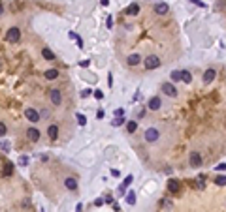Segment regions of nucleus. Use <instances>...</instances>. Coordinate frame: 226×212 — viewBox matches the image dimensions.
<instances>
[{
    "mask_svg": "<svg viewBox=\"0 0 226 212\" xmlns=\"http://www.w3.org/2000/svg\"><path fill=\"white\" fill-rule=\"evenodd\" d=\"M160 90H162L166 96H170V98H175V96H177V88H175L173 83H162Z\"/></svg>",
    "mask_w": 226,
    "mask_h": 212,
    "instance_id": "7ed1b4c3",
    "label": "nucleus"
},
{
    "mask_svg": "<svg viewBox=\"0 0 226 212\" xmlns=\"http://www.w3.org/2000/svg\"><path fill=\"white\" fill-rule=\"evenodd\" d=\"M215 169H217V171H226V163H218Z\"/></svg>",
    "mask_w": 226,
    "mask_h": 212,
    "instance_id": "f704fd0d",
    "label": "nucleus"
},
{
    "mask_svg": "<svg viewBox=\"0 0 226 212\" xmlns=\"http://www.w3.org/2000/svg\"><path fill=\"white\" fill-rule=\"evenodd\" d=\"M64 186H66L68 190H77V180L72 178V176H68V178L64 180Z\"/></svg>",
    "mask_w": 226,
    "mask_h": 212,
    "instance_id": "ddd939ff",
    "label": "nucleus"
},
{
    "mask_svg": "<svg viewBox=\"0 0 226 212\" xmlns=\"http://www.w3.org/2000/svg\"><path fill=\"white\" fill-rule=\"evenodd\" d=\"M6 38H8L10 43H17V41L21 40V30L17 26H13V28H10V30L6 32Z\"/></svg>",
    "mask_w": 226,
    "mask_h": 212,
    "instance_id": "f03ea898",
    "label": "nucleus"
},
{
    "mask_svg": "<svg viewBox=\"0 0 226 212\" xmlns=\"http://www.w3.org/2000/svg\"><path fill=\"white\" fill-rule=\"evenodd\" d=\"M181 81L190 83V81H192V73H190V72H187V69H185V72H181Z\"/></svg>",
    "mask_w": 226,
    "mask_h": 212,
    "instance_id": "6ab92c4d",
    "label": "nucleus"
},
{
    "mask_svg": "<svg viewBox=\"0 0 226 212\" xmlns=\"http://www.w3.org/2000/svg\"><path fill=\"white\" fill-rule=\"evenodd\" d=\"M126 130H128V133H134L138 130V122H134V120H130L128 124H126Z\"/></svg>",
    "mask_w": 226,
    "mask_h": 212,
    "instance_id": "412c9836",
    "label": "nucleus"
},
{
    "mask_svg": "<svg viewBox=\"0 0 226 212\" xmlns=\"http://www.w3.org/2000/svg\"><path fill=\"white\" fill-rule=\"evenodd\" d=\"M0 148H4V150H10V143H6V141H2V143H0Z\"/></svg>",
    "mask_w": 226,
    "mask_h": 212,
    "instance_id": "473e14b6",
    "label": "nucleus"
},
{
    "mask_svg": "<svg viewBox=\"0 0 226 212\" xmlns=\"http://www.w3.org/2000/svg\"><path fill=\"white\" fill-rule=\"evenodd\" d=\"M47 133H49V137H51V139H56V137H59V128H56L55 124H51L47 128Z\"/></svg>",
    "mask_w": 226,
    "mask_h": 212,
    "instance_id": "4468645a",
    "label": "nucleus"
},
{
    "mask_svg": "<svg viewBox=\"0 0 226 212\" xmlns=\"http://www.w3.org/2000/svg\"><path fill=\"white\" fill-rule=\"evenodd\" d=\"M126 203L128 205H136V193L134 192H128V195H126Z\"/></svg>",
    "mask_w": 226,
    "mask_h": 212,
    "instance_id": "4be33fe9",
    "label": "nucleus"
},
{
    "mask_svg": "<svg viewBox=\"0 0 226 212\" xmlns=\"http://www.w3.org/2000/svg\"><path fill=\"white\" fill-rule=\"evenodd\" d=\"M75 41H77V47H79V49H83V40L79 38V36H77V34H75V38H74Z\"/></svg>",
    "mask_w": 226,
    "mask_h": 212,
    "instance_id": "7c9ffc66",
    "label": "nucleus"
},
{
    "mask_svg": "<svg viewBox=\"0 0 226 212\" xmlns=\"http://www.w3.org/2000/svg\"><path fill=\"white\" fill-rule=\"evenodd\" d=\"M90 94H93V90H90V88H83V90H81V98H87V96H90Z\"/></svg>",
    "mask_w": 226,
    "mask_h": 212,
    "instance_id": "c85d7f7f",
    "label": "nucleus"
},
{
    "mask_svg": "<svg viewBox=\"0 0 226 212\" xmlns=\"http://www.w3.org/2000/svg\"><path fill=\"white\" fill-rule=\"evenodd\" d=\"M75 118H77V124H79V126H85V124H87V118H85V116L81 115V113H77Z\"/></svg>",
    "mask_w": 226,
    "mask_h": 212,
    "instance_id": "5701e85b",
    "label": "nucleus"
},
{
    "mask_svg": "<svg viewBox=\"0 0 226 212\" xmlns=\"http://www.w3.org/2000/svg\"><path fill=\"white\" fill-rule=\"evenodd\" d=\"M172 81H173V83L181 81V72H177V69H175V72H172Z\"/></svg>",
    "mask_w": 226,
    "mask_h": 212,
    "instance_id": "393cba45",
    "label": "nucleus"
},
{
    "mask_svg": "<svg viewBox=\"0 0 226 212\" xmlns=\"http://www.w3.org/2000/svg\"><path fill=\"white\" fill-rule=\"evenodd\" d=\"M25 116L30 120V122H40V115H38V111H36V109H32V107L25 109Z\"/></svg>",
    "mask_w": 226,
    "mask_h": 212,
    "instance_id": "423d86ee",
    "label": "nucleus"
},
{
    "mask_svg": "<svg viewBox=\"0 0 226 212\" xmlns=\"http://www.w3.org/2000/svg\"><path fill=\"white\" fill-rule=\"evenodd\" d=\"M143 66L147 68V69H157L158 66H160V58L157 54H149L145 58V62H143Z\"/></svg>",
    "mask_w": 226,
    "mask_h": 212,
    "instance_id": "f257e3e1",
    "label": "nucleus"
},
{
    "mask_svg": "<svg viewBox=\"0 0 226 212\" xmlns=\"http://www.w3.org/2000/svg\"><path fill=\"white\" fill-rule=\"evenodd\" d=\"M115 115H117V116H123V115H124V111H123V109H117V111H115Z\"/></svg>",
    "mask_w": 226,
    "mask_h": 212,
    "instance_id": "58836bf2",
    "label": "nucleus"
},
{
    "mask_svg": "<svg viewBox=\"0 0 226 212\" xmlns=\"http://www.w3.org/2000/svg\"><path fill=\"white\" fill-rule=\"evenodd\" d=\"M96 118H104V111H98L96 113Z\"/></svg>",
    "mask_w": 226,
    "mask_h": 212,
    "instance_id": "ea45409f",
    "label": "nucleus"
},
{
    "mask_svg": "<svg viewBox=\"0 0 226 212\" xmlns=\"http://www.w3.org/2000/svg\"><path fill=\"white\" fill-rule=\"evenodd\" d=\"M217 186H226V176H217Z\"/></svg>",
    "mask_w": 226,
    "mask_h": 212,
    "instance_id": "bb28decb",
    "label": "nucleus"
},
{
    "mask_svg": "<svg viewBox=\"0 0 226 212\" xmlns=\"http://www.w3.org/2000/svg\"><path fill=\"white\" fill-rule=\"evenodd\" d=\"M2 13H4V6L0 4V15H2Z\"/></svg>",
    "mask_w": 226,
    "mask_h": 212,
    "instance_id": "79ce46f5",
    "label": "nucleus"
},
{
    "mask_svg": "<svg viewBox=\"0 0 226 212\" xmlns=\"http://www.w3.org/2000/svg\"><path fill=\"white\" fill-rule=\"evenodd\" d=\"M170 11V6L166 2H157L154 4V13H158V15H166Z\"/></svg>",
    "mask_w": 226,
    "mask_h": 212,
    "instance_id": "6e6552de",
    "label": "nucleus"
},
{
    "mask_svg": "<svg viewBox=\"0 0 226 212\" xmlns=\"http://www.w3.org/2000/svg\"><path fill=\"white\" fill-rule=\"evenodd\" d=\"M188 161H190V165H192V167H200L202 165V154L200 152H190Z\"/></svg>",
    "mask_w": 226,
    "mask_h": 212,
    "instance_id": "39448f33",
    "label": "nucleus"
},
{
    "mask_svg": "<svg viewBox=\"0 0 226 212\" xmlns=\"http://www.w3.org/2000/svg\"><path fill=\"white\" fill-rule=\"evenodd\" d=\"M147 107H149L151 111H158L162 107V100H160L158 96H153L151 100H149V103H147Z\"/></svg>",
    "mask_w": 226,
    "mask_h": 212,
    "instance_id": "0eeeda50",
    "label": "nucleus"
},
{
    "mask_svg": "<svg viewBox=\"0 0 226 212\" xmlns=\"http://www.w3.org/2000/svg\"><path fill=\"white\" fill-rule=\"evenodd\" d=\"M124 122H126V120H124L123 116H117V118H115V120H113V122H111V124H113V126H115V128H117V126H121V124H124Z\"/></svg>",
    "mask_w": 226,
    "mask_h": 212,
    "instance_id": "a878e982",
    "label": "nucleus"
},
{
    "mask_svg": "<svg viewBox=\"0 0 226 212\" xmlns=\"http://www.w3.org/2000/svg\"><path fill=\"white\" fill-rule=\"evenodd\" d=\"M6 133H8V128H6V124H4V122H0V137H4Z\"/></svg>",
    "mask_w": 226,
    "mask_h": 212,
    "instance_id": "cd10ccee",
    "label": "nucleus"
},
{
    "mask_svg": "<svg viewBox=\"0 0 226 212\" xmlns=\"http://www.w3.org/2000/svg\"><path fill=\"white\" fill-rule=\"evenodd\" d=\"M190 2H194L196 6H200V8H206V4H203L202 0H190Z\"/></svg>",
    "mask_w": 226,
    "mask_h": 212,
    "instance_id": "72a5a7b5",
    "label": "nucleus"
},
{
    "mask_svg": "<svg viewBox=\"0 0 226 212\" xmlns=\"http://www.w3.org/2000/svg\"><path fill=\"white\" fill-rule=\"evenodd\" d=\"M126 13H128V15H138L139 13V6L138 4H130L128 10H126Z\"/></svg>",
    "mask_w": 226,
    "mask_h": 212,
    "instance_id": "f3484780",
    "label": "nucleus"
},
{
    "mask_svg": "<svg viewBox=\"0 0 226 212\" xmlns=\"http://www.w3.org/2000/svg\"><path fill=\"white\" fill-rule=\"evenodd\" d=\"M105 26H108V28L113 26V19H111V17H108V21H105Z\"/></svg>",
    "mask_w": 226,
    "mask_h": 212,
    "instance_id": "e433bc0d",
    "label": "nucleus"
},
{
    "mask_svg": "<svg viewBox=\"0 0 226 212\" xmlns=\"http://www.w3.org/2000/svg\"><path fill=\"white\" fill-rule=\"evenodd\" d=\"M145 141H147V143H154V141H158V137H160V131L157 130V128H149V130H147L145 131Z\"/></svg>",
    "mask_w": 226,
    "mask_h": 212,
    "instance_id": "20e7f679",
    "label": "nucleus"
},
{
    "mask_svg": "<svg viewBox=\"0 0 226 212\" xmlns=\"http://www.w3.org/2000/svg\"><path fill=\"white\" fill-rule=\"evenodd\" d=\"M11 173H13V165H11V163H6L4 169H2V175H4V176H10Z\"/></svg>",
    "mask_w": 226,
    "mask_h": 212,
    "instance_id": "aec40b11",
    "label": "nucleus"
},
{
    "mask_svg": "<svg viewBox=\"0 0 226 212\" xmlns=\"http://www.w3.org/2000/svg\"><path fill=\"white\" fill-rule=\"evenodd\" d=\"M56 77H59V72H56V69H47L45 72V79H56Z\"/></svg>",
    "mask_w": 226,
    "mask_h": 212,
    "instance_id": "a211bd4d",
    "label": "nucleus"
},
{
    "mask_svg": "<svg viewBox=\"0 0 226 212\" xmlns=\"http://www.w3.org/2000/svg\"><path fill=\"white\" fill-rule=\"evenodd\" d=\"M215 77H217V72H215L213 68H209L207 72L203 73V83H206V84H209V83H213V81H215Z\"/></svg>",
    "mask_w": 226,
    "mask_h": 212,
    "instance_id": "9d476101",
    "label": "nucleus"
},
{
    "mask_svg": "<svg viewBox=\"0 0 226 212\" xmlns=\"http://www.w3.org/2000/svg\"><path fill=\"white\" fill-rule=\"evenodd\" d=\"M94 205H96V207H102V205H104V199H96Z\"/></svg>",
    "mask_w": 226,
    "mask_h": 212,
    "instance_id": "4c0bfd02",
    "label": "nucleus"
},
{
    "mask_svg": "<svg viewBox=\"0 0 226 212\" xmlns=\"http://www.w3.org/2000/svg\"><path fill=\"white\" fill-rule=\"evenodd\" d=\"M109 4V0H102V6H108Z\"/></svg>",
    "mask_w": 226,
    "mask_h": 212,
    "instance_id": "a19ab883",
    "label": "nucleus"
},
{
    "mask_svg": "<svg viewBox=\"0 0 226 212\" xmlns=\"http://www.w3.org/2000/svg\"><path fill=\"white\" fill-rule=\"evenodd\" d=\"M41 56H44L45 60H53V58H55L53 51H51V49H47V47H45V49H41Z\"/></svg>",
    "mask_w": 226,
    "mask_h": 212,
    "instance_id": "dca6fc26",
    "label": "nucleus"
},
{
    "mask_svg": "<svg viewBox=\"0 0 226 212\" xmlns=\"http://www.w3.org/2000/svg\"><path fill=\"white\" fill-rule=\"evenodd\" d=\"M93 96L96 98V100H102V98H104V94L100 92V90H94V92H93Z\"/></svg>",
    "mask_w": 226,
    "mask_h": 212,
    "instance_id": "c756f323",
    "label": "nucleus"
},
{
    "mask_svg": "<svg viewBox=\"0 0 226 212\" xmlns=\"http://www.w3.org/2000/svg\"><path fill=\"white\" fill-rule=\"evenodd\" d=\"M26 137L30 141H38L40 139V130L38 128H28L26 130Z\"/></svg>",
    "mask_w": 226,
    "mask_h": 212,
    "instance_id": "9b49d317",
    "label": "nucleus"
},
{
    "mask_svg": "<svg viewBox=\"0 0 226 212\" xmlns=\"http://www.w3.org/2000/svg\"><path fill=\"white\" fill-rule=\"evenodd\" d=\"M141 62V56L139 54H130L128 56V66H138Z\"/></svg>",
    "mask_w": 226,
    "mask_h": 212,
    "instance_id": "2eb2a0df",
    "label": "nucleus"
},
{
    "mask_svg": "<svg viewBox=\"0 0 226 212\" xmlns=\"http://www.w3.org/2000/svg\"><path fill=\"white\" fill-rule=\"evenodd\" d=\"M179 188H181V186H179V180H175V178H173V180H170V182H168V190H170L172 193H177V192H179Z\"/></svg>",
    "mask_w": 226,
    "mask_h": 212,
    "instance_id": "f8f14e48",
    "label": "nucleus"
},
{
    "mask_svg": "<svg viewBox=\"0 0 226 212\" xmlns=\"http://www.w3.org/2000/svg\"><path fill=\"white\" fill-rule=\"evenodd\" d=\"M49 98H51V102H53V105H60V102H62V96H60V90H56V88H53V90H49Z\"/></svg>",
    "mask_w": 226,
    "mask_h": 212,
    "instance_id": "1a4fd4ad",
    "label": "nucleus"
},
{
    "mask_svg": "<svg viewBox=\"0 0 226 212\" xmlns=\"http://www.w3.org/2000/svg\"><path fill=\"white\" fill-rule=\"evenodd\" d=\"M132 180H134V176H132V175H128V176L124 178V182H123V186H121V188H124V190H126V188H128V186L132 184Z\"/></svg>",
    "mask_w": 226,
    "mask_h": 212,
    "instance_id": "b1692460",
    "label": "nucleus"
},
{
    "mask_svg": "<svg viewBox=\"0 0 226 212\" xmlns=\"http://www.w3.org/2000/svg\"><path fill=\"white\" fill-rule=\"evenodd\" d=\"M26 163H28V158L26 156H21L19 158V165H26Z\"/></svg>",
    "mask_w": 226,
    "mask_h": 212,
    "instance_id": "2f4dec72",
    "label": "nucleus"
},
{
    "mask_svg": "<svg viewBox=\"0 0 226 212\" xmlns=\"http://www.w3.org/2000/svg\"><path fill=\"white\" fill-rule=\"evenodd\" d=\"M89 62H90V60H81L79 66H81V68H89Z\"/></svg>",
    "mask_w": 226,
    "mask_h": 212,
    "instance_id": "c9c22d12",
    "label": "nucleus"
}]
</instances>
